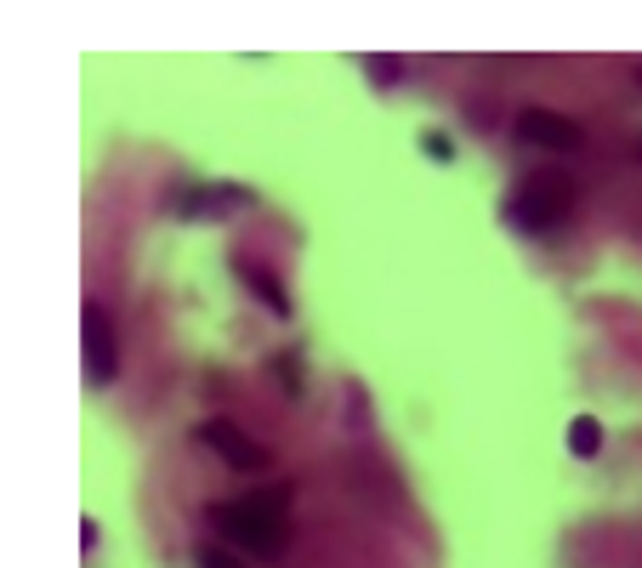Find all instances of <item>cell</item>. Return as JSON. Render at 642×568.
<instances>
[{
  "label": "cell",
  "mask_w": 642,
  "mask_h": 568,
  "mask_svg": "<svg viewBox=\"0 0 642 568\" xmlns=\"http://www.w3.org/2000/svg\"><path fill=\"white\" fill-rule=\"evenodd\" d=\"M399 68H404L399 58H369V63H364V74H369V80H381V86L399 80Z\"/></svg>",
  "instance_id": "cell-10"
},
{
  "label": "cell",
  "mask_w": 642,
  "mask_h": 568,
  "mask_svg": "<svg viewBox=\"0 0 642 568\" xmlns=\"http://www.w3.org/2000/svg\"><path fill=\"white\" fill-rule=\"evenodd\" d=\"M517 137L524 142H540V148H580V126L575 119H563V114H552V109H524L517 114Z\"/></svg>",
  "instance_id": "cell-5"
},
{
  "label": "cell",
  "mask_w": 642,
  "mask_h": 568,
  "mask_svg": "<svg viewBox=\"0 0 642 568\" xmlns=\"http://www.w3.org/2000/svg\"><path fill=\"white\" fill-rule=\"evenodd\" d=\"M239 274H244V285H251V290H256L262 302L279 313V318H290V295H285V290L274 285V274H267V267H239Z\"/></svg>",
  "instance_id": "cell-8"
},
{
  "label": "cell",
  "mask_w": 642,
  "mask_h": 568,
  "mask_svg": "<svg viewBox=\"0 0 642 568\" xmlns=\"http://www.w3.org/2000/svg\"><path fill=\"white\" fill-rule=\"evenodd\" d=\"M239 205H251V193H244V188H216V193L193 188L188 200H182V211H188V216H211V211H239Z\"/></svg>",
  "instance_id": "cell-6"
},
{
  "label": "cell",
  "mask_w": 642,
  "mask_h": 568,
  "mask_svg": "<svg viewBox=\"0 0 642 568\" xmlns=\"http://www.w3.org/2000/svg\"><path fill=\"white\" fill-rule=\"evenodd\" d=\"M569 455H580V460L603 455V421L597 415H575L569 421Z\"/></svg>",
  "instance_id": "cell-7"
},
{
  "label": "cell",
  "mask_w": 642,
  "mask_h": 568,
  "mask_svg": "<svg viewBox=\"0 0 642 568\" xmlns=\"http://www.w3.org/2000/svg\"><path fill=\"white\" fill-rule=\"evenodd\" d=\"M193 563H200V568H244L234 557V546H200V552H193Z\"/></svg>",
  "instance_id": "cell-9"
},
{
  "label": "cell",
  "mask_w": 642,
  "mask_h": 568,
  "mask_svg": "<svg viewBox=\"0 0 642 568\" xmlns=\"http://www.w3.org/2000/svg\"><path fill=\"white\" fill-rule=\"evenodd\" d=\"M637 154H642V148H637Z\"/></svg>",
  "instance_id": "cell-12"
},
{
  "label": "cell",
  "mask_w": 642,
  "mask_h": 568,
  "mask_svg": "<svg viewBox=\"0 0 642 568\" xmlns=\"http://www.w3.org/2000/svg\"><path fill=\"white\" fill-rule=\"evenodd\" d=\"M80 330H86V381L103 387L119 376V348H114V325H109V307L103 302H86L80 313Z\"/></svg>",
  "instance_id": "cell-3"
},
{
  "label": "cell",
  "mask_w": 642,
  "mask_h": 568,
  "mask_svg": "<svg viewBox=\"0 0 642 568\" xmlns=\"http://www.w3.org/2000/svg\"><path fill=\"white\" fill-rule=\"evenodd\" d=\"M285 512H290V489H267V495H244V501H222L211 506V529L228 540L234 552H251L262 563L285 557Z\"/></svg>",
  "instance_id": "cell-1"
},
{
  "label": "cell",
  "mask_w": 642,
  "mask_h": 568,
  "mask_svg": "<svg viewBox=\"0 0 642 568\" xmlns=\"http://www.w3.org/2000/svg\"><path fill=\"white\" fill-rule=\"evenodd\" d=\"M569 200H575V182H569V177H552V171H540V177H529L524 193L512 200V222H517L524 233H552L557 222H563V211H569Z\"/></svg>",
  "instance_id": "cell-2"
},
{
  "label": "cell",
  "mask_w": 642,
  "mask_h": 568,
  "mask_svg": "<svg viewBox=\"0 0 642 568\" xmlns=\"http://www.w3.org/2000/svg\"><path fill=\"white\" fill-rule=\"evenodd\" d=\"M193 443H205V450H216L222 460L234 466V472H262V466L274 460V455H267L262 443L251 438V432H239L234 421H205V427H193Z\"/></svg>",
  "instance_id": "cell-4"
},
{
  "label": "cell",
  "mask_w": 642,
  "mask_h": 568,
  "mask_svg": "<svg viewBox=\"0 0 642 568\" xmlns=\"http://www.w3.org/2000/svg\"><path fill=\"white\" fill-rule=\"evenodd\" d=\"M274 369H279V381L290 387V399H295V392H302V369H295V358H290V353H279V358H274Z\"/></svg>",
  "instance_id": "cell-11"
}]
</instances>
